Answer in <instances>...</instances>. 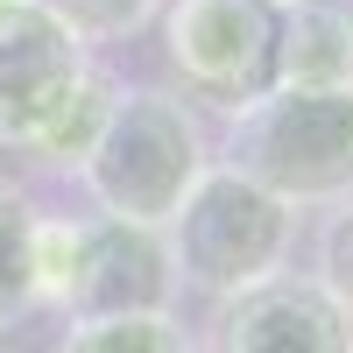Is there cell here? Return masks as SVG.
Returning a JSON list of instances; mask_svg holds the SVG:
<instances>
[{
  "instance_id": "4fadbf2b",
  "label": "cell",
  "mask_w": 353,
  "mask_h": 353,
  "mask_svg": "<svg viewBox=\"0 0 353 353\" xmlns=\"http://www.w3.org/2000/svg\"><path fill=\"white\" fill-rule=\"evenodd\" d=\"M43 14H57L78 43H121L156 14V0H36Z\"/></svg>"
},
{
  "instance_id": "9a60e30c",
  "label": "cell",
  "mask_w": 353,
  "mask_h": 353,
  "mask_svg": "<svg viewBox=\"0 0 353 353\" xmlns=\"http://www.w3.org/2000/svg\"><path fill=\"white\" fill-rule=\"evenodd\" d=\"M8 8H14V0H0V14H8Z\"/></svg>"
},
{
  "instance_id": "30bf717a",
  "label": "cell",
  "mask_w": 353,
  "mask_h": 353,
  "mask_svg": "<svg viewBox=\"0 0 353 353\" xmlns=\"http://www.w3.org/2000/svg\"><path fill=\"white\" fill-rule=\"evenodd\" d=\"M36 311V205L14 176H0V332Z\"/></svg>"
},
{
  "instance_id": "8992f818",
  "label": "cell",
  "mask_w": 353,
  "mask_h": 353,
  "mask_svg": "<svg viewBox=\"0 0 353 353\" xmlns=\"http://www.w3.org/2000/svg\"><path fill=\"white\" fill-rule=\"evenodd\" d=\"M212 353H353V318L311 276H261L219 297Z\"/></svg>"
},
{
  "instance_id": "7a4b0ae2",
  "label": "cell",
  "mask_w": 353,
  "mask_h": 353,
  "mask_svg": "<svg viewBox=\"0 0 353 353\" xmlns=\"http://www.w3.org/2000/svg\"><path fill=\"white\" fill-rule=\"evenodd\" d=\"M205 163H212V149H205V128L184 99L163 85H121L92 156L78 163V184L113 219L170 226V212L184 205Z\"/></svg>"
},
{
  "instance_id": "8fae6325",
  "label": "cell",
  "mask_w": 353,
  "mask_h": 353,
  "mask_svg": "<svg viewBox=\"0 0 353 353\" xmlns=\"http://www.w3.org/2000/svg\"><path fill=\"white\" fill-rule=\"evenodd\" d=\"M57 353H198L176 311H113V318H71Z\"/></svg>"
},
{
  "instance_id": "52a82bcc",
  "label": "cell",
  "mask_w": 353,
  "mask_h": 353,
  "mask_svg": "<svg viewBox=\"0 0 353 353\" xmlns=\"http://www.w3.org/2000/svg\"><path fill=\"white\" fill-rule=\"evenodd\" d=\"M92 64L85 43L36 0H14L0 14V149H21L28 128L57 106V92Z\"/></svg>"
},
{
  "instance_id": "ba28073f",
  "label": "cell",
  "mask_w": 353,
  "mask_h": 353,
  "mask_svg": "<svg viewBox=\"0 0 353 353\" xmlns=\"http://www.w3.org/2000/svg\"><path fill=\"white\" fill-rule=\"evenodd\" d=\"M276 85L353 92V8H346V0L283 8V28H276Z\"/></svg>"
},
{
  "instance_id": "9c48e42d",
  "label": "cell",
  "mask_w": 353,
  "mask_h": 353,
  "mask_svg": "<svg viewBox=\"0 0 353 353\" xmlns=\"http://www.w3.org/2000/svg\"><path fill=\"white\" fill-rule=\"evenodd\" d=\"M113 92H121V78L113 71H99V64H85L64 92H57V106L43 113L36 128H28V141L14 156H28V163H43V170H78L85 156H92V141H99V128H106V113H113Z\"/></svg>"
},
{
  "instance_id": "6da1fadb",
  "label": "cell",
  "mask_w": 353,
  "mask_h": 353,
  "mask_svg": "<svg viewBox=\"0 0 353 353\" xmlns=\"http://www.w3.org/2000/svg\"><path fill=\"white\" fill-rule=\"evenodd\" d=\"M219 163L283 205H332L353 191V92L269 85L261 99L226 113Z\"/></svg>"
},
{
  "instance_id": "3957f363",
  "label": "cell",
  "mask_w": 353,
  "mask_h": 353,
  "mask_svg": "<svg viewBox=\"0 0 353 353\" xmlns=\"http://www.w3.org/2000/svg\"><path fill=\"white\" fill-rule=\"evenodd\" d=\"M170 233L141 219H50L36 212V304L64 318H113V311H170L176 304Z\"/></svg>"
},
{
  "instance_id": "5b68a950",
  "label": "cell",
  "mask_w": 353,
  "mask_h": 353,
  "mask_svg": "<svg viewBox=\"0 0 353 353\" xmlns=\"http://www.w3.org/2000/svg\"><path fill=\"white\" fill-rule=\"evenodd\" d=\"M276 28H283V8H269V0H170L163 57L184 85V99L233 113L276 85Z\"/></svg>"
},
{
  "instance_id": "7c38bea8",
  "label": "cell",
  "mask_w": 353,
  "mask_h": 353,
  "mask_svg": "<svg viewBox=\"0 0 353 353\" xmlns=\"http://www.w3.org/2000/svg\"><path fill=\"white\" fill-rule=\"evenodd\" d=\"M311 254H318L311 283L353 318V191L325 205V219H318V248H311Z\"/></svg>"
},
{
  "instance_id": "5bb4252c",
  "label": "cell",
  "mask_w": 353,
  "mask_h": 353,
  "mask_svg": "<svg viewBox=\"0 0 353 353\" xmlns=\"http://www.w3.org/2000/svg\"><path fill=\"white\" fill-rule=\"evenodd\" d=\"M269 8H304V0H269Z\"/></svg>"
},
{
  "instance_id": "277c9868",
  "label": "cell",
  "mask_w": 353,
  "mask_h": 353,
  "mask_svg": "<svg viewBox=\"0 0 353 353\" xmlns=\"http://www.w3.org/2000/svg\"><path fill=\"white\" fill-rule=\"evenodd\" d=\"M163 233H170L176 283H191V290H205V297L219 304V297H233V290L290 269L297 205H283L276 191L248 184V176L226 170V163H205Z\"/></svg>"
}]
</instances>
